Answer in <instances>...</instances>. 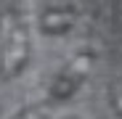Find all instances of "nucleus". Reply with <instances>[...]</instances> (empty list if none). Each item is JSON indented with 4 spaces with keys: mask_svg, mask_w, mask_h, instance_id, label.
Returning <instances> with one entry per match:
<instances>
[{
    "mask_svg": "<svg viewBox=\"0 0 122 119\" xmlns=\"http://www.w3.org/2000/svg\"><path fill=\"white\" fill-rule=\"evenodd\" d=\"M27 56H29V40H27L24 29H16V32L8 37L3 53H0V77H3V79L16 77L19 71L24 69Z\"/></svg>",
    "mask_w": 122,
    "mask_h": 119,
    "instance_id": "1",
    "label": "nucleus"
},
{
    "mask_svg": "<svg viewBox=\"0 0 122 119\" xmlns=\"http://www.w3.org/2000/svg\"><path fill=\"white\" fill-rule=\"evenodd\" d=\"M90 61L93 58L88 56V53H82V56H77L74 61H72V66L58 77V82H56V87H53V95L56 98H64V95H69L74 87H77V82L82 79L85 74H88V66H90Z\"/></svg>",
    "mask_w": 122,
    "mask_h": 119,
    "instance_id": "2",
    "label": "nucleus"
},
{
    "mask_svg": "<svg viewBox=\"0 0 122 119\" xmlns=\"http://www.w3.org/2000/svg\"><path fill=\"white\" fill-rule=\"evenodd\" d=\"M51 116V109L48 106H43V103H37V106H29V109H24L19 116H13V119H48Z\"/></svg>",
    "mask_w": 122,
    "mask_h": 119,
    "instance_id": "3",
    "label": "nucleus"
}]
</instances>
